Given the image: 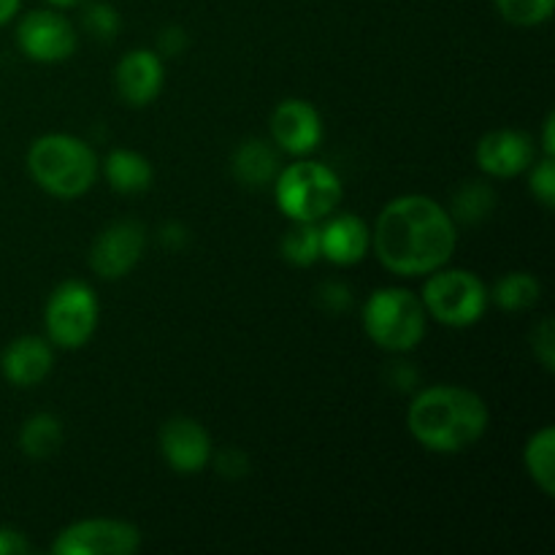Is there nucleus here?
<instances>
[{
    "label": "nucleus",
    "mask_w": 555,
    "mask_h": 555,
    "mask_svg": "<svg viewBox=\"0 0 555 555\" xmlns=\"http://www.w3.org/2000/svg\"><path fill=\"white\" fill-rule=\"evenodd\" d=\"M211 459H215V469L220 472L222 477H228V480H238V477H244L249 472L247 453H242L238 448H225L217 455L211 453Z\"/></svg>",
    "instance_id": "c85d7f7f"
},
{
    "label": "nucleus",
    "mask_w": 555,
    "mask_h": 555,
    "mask_svg": "<svg viewBox=\"0 0 555 555\" xmlns=\"http://www.w3.org/2000/svg\"><path fill=\"white\" fill-rule=\"evenodd\" d=\"M341 179L331 166L318 160H296L280 168L274 198L291 222H323L341 204Z\"/></svg>",
    "instance_id": "20e7f679"
},
{
    "label": "nucleus",
    "mask_w": 555,
    "mask_h": 555,
    "mask_svg": "<svg viewBox=\"0 0 555 555\" xmlns=\"http://www.w3.org/2000/svg\"><path fill=\"white\" fill-rule=\"evenodd\" d=\"M85 30L98 41H114L119 33V14L112 3H90L85 9Z\"/></svg>",
    "instance_id": "393cba45"
},
{
    "label": "nucleus",
    "mask_w": 555,
    "mask_h": 555,
    "mask_svg": "<svg viewBox=\"0 0 555 555\" xmlns=\"http://www.w3.org/2000/svg\"><path fill=\"white\" fill-rule=\"evenodd\" d=\"M280 152L263 139H247L236 146L231 160V171L238 184L249 190H263L274 184L280 173Z\"/></svg>",
    "instance_id": "f3484780"
},
{
    "label": "nucleus",
    "mask_w": 555,
    "mask_h": 555,
    "mask_svg": "<svg viewBox=\"0 0 555 555\" xmlns=\"http://www.w3.org/2000/svg\"><path fill=\"white\" fill-rule=\"evenodd\" d=\"M54 366L52 341L41 336H20L0 356V372L14 388H33L49 377Z\"/></svg>",
    "instance_id": "dca6fc26"
},
{
    "label": "nucleus",
    "mask_w": 555,
    "mask_h": 555,
    "mask_svg": "<svg viewBox=\"0 0 555 555\" xmlns=\"http://www.w3.org/2000/svg\"><path fill=\"white\" fill-rule=\"evenodd\" d=\"M103 177L112 184L114 193L139 195L144 190H150L155 171H152V163L141 152L114 150L103 160Z\"/></svg>",
    "instance_id": "a211bd4d"
},
{
    "label": "nucleus",
    "mask_w": 555,
    "mask_h": 555,
    "mask_svg": "<svg viewBox=\"0 0 555 555\" xmlns=\"http://www.w3.org/2000/svg\"><path fill=\"white\" fill-rule=\"evenodd\" d=\"M320 225V258L334 266H356L372 249V228L358 215H328Z\"/></svg>",
    "instance_id": "2eb2a0df"
},
{
    "label": "nucleus",
    "mask_w": 555,
    "mask_h": 555,
    "mask_svg": "<svg viewBox=\"0 0 555 555\" xmlns=\"http://www.w3.org/2000/svg\"><path fill=\"white\" fill-rule=\"evenodd\" d=\"M428 314L406 287H379L363 304V331L385 352H410L426 339Z\"/></svg>",
    "instance_id": "39448f33"
},
{
    "label": "nucleus",
    "mask_w": 555,
    "mask_h": 555,
    "mask_svg": "<svg viewBox=\"0 0 555 555\" xmlns=\"http://www.w3.org/2000/svg\"><path fill=\"white\" fill-rule=\"evenodd\" d=\"M504 22L515 27L545 25L555 11V0H493Z\"/></svg>",
    "instance_id": "b1692460"
},
{
    "label": "nucleus",
    "mask_w": 555,
    "mask_h": 555,
    "mask_svg": "<svg viewBox=\"0 0 555 555\" xmlns=\"http://www.w3.org/2000/svg\"><path fill=\"white\" fill-rule=\"evenodd\" d=\"M314 296H318L320 307H323L325 312H331V314L347 312V309H350V304H352L350 287H347L345 282H336V280L323 282V285L318 287V293H314Z\"/></svg>",
    "instance_id": "cd10ccee"
},
{
    "label": "nucleus",
    "mask_w": 555,
    "mask_h": 555,
    "mask_svg": "<svg viewBox=\"0 0 555 555\" xmlns=\"http://www.w3.org/2000/svg\"><path fill=\"white\" fill-rule=\"evenodd\" d=\"M526 475L545 496L555 493V428L542 426L529 437L524 448Z\"/></svg>",
    "instance_id": "6ab92c4d"
},
{
    "label": "nucleus",
    "mask_w": 555,
    "mask_h": 555,
    "mask_svg": "<svg viewBox=\"0 0 555 555\" xmlns=\"http://www.w3.org/2000/svg\"><path fill=\"white\" fill-rule=\"evenodd\" d=\"M141 547V531L128 520L87 518L65 526L52 542L54 555H133Z\"/></svg>",
    "instance_id": "6e6552de"
},
{
    "label": "nucleus",
    "mask_w": 555,
    "mask_h": 555,
    "mask_svg": "<svg viewBox=\"0 0 555 555\" xmlns=\"http://www.w3.org/2000/svg\"><path fill=\"white\" fill-rule=\"evenodd\" d=\"M63 448V423L49 412L30 415L20 428V450L33 461L52 459Z\"/></svg>",
    "instance_id": "412c9836"
},
{
    "label": "nucleus",
    "mask_w": 555,
    "mask_h": 555,
    "mask_svg": "<svg viewBox=\"0 0 555 555\" xmlns=\"http://www.w3.org/2000/svg\"><path fill=\"white\" fill-rule=\"evenodd\" d=\"M101 304L95 291L81 280H65L52 291L43 312L47 339L60 350H79L95 336Z\"/></svg>",
    "instance_id": "0eeeda50"
},
{
    "label": "nucleus",
    "mask_w": 555,
    "mask_h": 555,
    "mask_svg": "<svg viewBox=\"0 0 555 555\" xmlns=\"http://www.w3.org/2000/svg\"><path fill=\"white\" fill-rule=\"evenodd\" d=\"M323 117L318 108L301 98H285L271 112V139L276 150L293 157H307L323 141Z\"/></svg>",
    "instance_id": "f8f14e48"
},
{
    "label": "nucleus",
    "mask_w": 555,
    "mask_h": 555,
    "mask_svg": "<svg viewBox=\"0 0 555 555\" xmlns=\"http://www.w3.org/2000/svg\"><path fill=\"white\" fill-rule=\"evenodd\" d=\"M477 166L493 179L520 177L537 160V144L529 133L513 128H499L477 141Z\"/></svg>",
    "instance_id": "ddd939ff"
},
{
    "label": "nucleus",
    "mask_w": 555,
    "mask_h": 555,
    "mask_svg": "<svg viewBox=\"0 0 555 555\" xmlns=\"http://www.w3.org/2000/svg\"><path fill=\"white\" fill-rule=\"evenodd\" d=\"M30 553V542L22 531L11 529V526H0V555H27Z\"/></svg>",
    "instance_id": "7c9ffc66"
},
{
    "label": "nucleus",
    "mask_w": 555,
    "mask_h": 555,
    "mask_svg": "<svg viewBox=\"0 0 555 555\" xmlns=\"http://www.w3.org/2000/svg\"><path fill=\"white\" fill-rule=\"evenodd\" d=\"M493 209H496V193L486 182H469L461 184L448 211L455 225L459 222L461 225H480L493 215Z\"/></svg>",
    "instance_id": "4be33fe9"
},
{
    "label": "nucleus",
    "mask_w": 555,
    "mask_h": 555,
    "mask_svg": "<svg viewBox=\"0 0 555 555\" xmlns=\"http://www.w3.org/2000/svg\"><path fill=\"white\" fill-rule=\"evenodd\" d=\"M488 426L491 412L482 396L461 385H431L406 410V428L428 453H464L486 437Z\"/></svg>",
    "instance_id": "f03ea898"
},
{
    "label": "nucleus",
    "mask_w": 555,
    "mask_h": 555,
    "mask_svg": "<svg viewBox=\"0 0 555 555\" xmlns=\"http://www.w3.org/2000/svg\"><path fill=\"white\" fill-rule=\"evenodd\" d=\"M542 155L555 157V114H547L545 128H542Z\"/></svg>",
    "instance_id": "473e14b6"
},
{
    "label": "nucleus",
    "mask_w": 555,
    "mask_h": 555,
    "mask_svg": "<svg viewBox=\"0 0 555 555\" xmlns=\"http://www.w3.org/2000/svg\"><path fill=\"white\" fill-rule=\"evenodd\" d=\"M27 173L52 198L74 201L90 193L101 163L92 146L76 135L47 133L27 150Z\"/></svg>",
    "instance_id": "7ed1b4c3"
},
{
    "label": "nucleus",
    "mask_w": 555,
    "mask_h": 555,
    "mask_svg": "<svg viewBox=\"0 0 555 555\" xmlns=\"http://www.w3.org/2000/svg\"><path fill=\"white\" fill-rule=\"evenodd\" d=\"M47 3H52L54 9H70V5L81 3V0H47Z\"/></svg>",
    "instance_id": "f704fd0d"
},
{
    "label": "nucleus",
    "mask_w": 555,
    "mask_h": 555,
    "mask_svg": "<svg viewBox=\"0 0 555 555\" xmlns=\"http://www.w3.org/2000/svg\"><path fill=\"white\" fill-rule=\"evenodd\" d=\"M157 444H160L166 464L177 475H198L209 466L211 453H215L209 431L188 415L168 417L157 434Z\"/></svg>",
    "instance_id": "9b49d317"
},
{
    "label": "nucleus",
    "mask_w": 555,
    "mask_h": 555,
    "mask_svg": "<svg viewBox=\"0 0 555 555\" xmlns=\"http://www.w3.org/2000/svg\"><path fill=\"white\" fill-rule=\"evenodd\" d=\"M160 238L163 244H168L171 249H179L184 242H188V228L179 225V222H168V225H163Z\"/></svg>",
    "instance_id": "2f4dec72"
},
{
    "label": "nucleus",
    "mask_w": 555,
    "mask_h": 555,
    "mask_svg": "<svg viewBox=\"0 0 555 555\" xmlns=\"http://www.w3.org/2000/svg\"><path fill=\"white\" fill-rule=\"evenodd\" d=\"M529 188H531V195H534V198L540 201L545 209H553V204H555V160L553 157L542 155L540 160L531 163Z\"/></svg>",
    "instance_id": "a878e982"
},
{
    "label": "nucleus",
    "mask_w": 555,
    "mask_h": 555,
    "mask_svg": "<svg viewBox=\"0 0 555 555\" xmlns=\"http://www.w3.org/2000/svg\"><path fill=\"white\" fill-rule=\"evenodd\" d=\"M163 81H166V65L155 49H130L114 68L117 95L133 108H144L157 101Z\"/></svg>",
    "instance_id": "4468645a"
},
{
    "label": "nucleus",
    "mask_w": 555,
    "mask_h": 555,
    "mask_svg": "<svg viewBox=\"0 0 555 555\" xmlns=\"http://www.w3.org/2000/svg\"><path fill=\"white\" fill-rule=\"evenodd\" d=\"M282 258L296 269H309L320 260V225L318 222H293L291 231L282 236Z\"/></svg>",
    "instance_id": "5701e85b"
},
{
    "label": "nucleus",
    "mask_w": 555,
    "mask_h": 555,
    "mask_svg": "<svg viewBox=\"0 0 555 555\" xmlns=\"http://www.w3.org/2000/svg\"><path fill=\"white\" fill-rule=\"evenodd\" d=\"M188 43H190V38H188V30H184V27L168 25L157 33L155 52L160 54V57H177V54H182L184 49H188Z\"/></svg>",
    "instance_id": "c756f323"
},
{
    "label": "nucleus",
    "mask_w": 555,
    "mask_h": 555,
    "mask_svg": "<svg viewBox=\"0 0 555 555\" xmlns=\"http://www.w3.org/2000/svg\"><path fill=\"white\" fill-rule=\"evenodd\" d=\"M16 43L33 63L54 65L65 63L76 52L79 38H76L74 25L63 14L52 9H38L20 20Z\"/></svg>",
    "instance_id": "1a4fd4ad"
},
{
    "label": "nucleus",
    "mask_w": 555,
    "mask_h": 555,
    "mask_svg": "<svg viewBox=\"0 0 555 555\" xmlns=\"http://www.w3.org/2000/svg\"><path fill=\"white\" fill-rule=\"evenodd\" d=\"M459 247V225L439 201L399 195L383 206L372 228V249L396 276H428L450 263Z\"/></svg>",
    "instance_id": "f257e3e1"
},
{
    "label": "nucleus",
    "mask_w": 555,
    "mask_h": 555,
    "mask_svg": "<svg viewBox=\"0 0 555 555\" xmlns=\"http://www.w3.org/2000/svg\"><path fill=\"white\" fill-rule=\"evenodd\" d=\"M531 350L534 358L540 361V366L547 374L555 372V323L553 318H542L540 323L531 331Z\"/></svg>",
    "instance_id": "bb28decb"
},
{
    "label": "nucleus",
    "mask_w": 555,
    "mask_h": 555,
    "mask_svg": "<svg viewBox=\"0 0 555 555\" xmlns=\"http://www.w3.org/2000/svg\"><path fill=\"white\" fill-rule=\"evenodd\" d=\"M542 296V282L529 271H509L499 276L493 287L488 291V298L496 304L502 312H526L534 309Z\"/></svg>",
    "instance_id": "aec40b11"
},
{
    "label": "nucleus",
    "mask_w": 555,
    "mask_h": 555,
    "mask_svg": "<svg viewBox=\"0 0 555 555\" xmlns=\"http://www.w3.org/2000/svg\"><path fill=\"white\" fill-rule=\"evenodd\" d=\"M146 228L139 220H117L103 228L90 247V269L101 280L114 282L128 276L144 258Z\"/></svg>",
    "instance_id": "9d476101"
},
{
    "label": "nucleus",
    "mask_w": 555,
    "mask_h": 555,
    "mask_svg": "<svg viewBox=\"0 0 555 555\" xmlns=\"http://www.w3.org/2000/svg\"><path fill=\"white\" fill-rule=\"evenodd\" d=\"M421 301L428 318L437 320L439 325L469 328V325L480 323L491 298H488L486 282L475 271L442 266L428 274Z\"/></svg>",
    "instance_id": "423d86ee"
},
{
    "label": "nucleus",
    "mask_w": 555,
    "mask_h": 555,
    "mask_svg": "<svg viewBox=\"0 0 555 555\" xmlns=\"http://www.w3.org/2000/svg\"><path fill=\"white\" fill-rule=\"evenodd\" d=\"M22 0H0V27L9 25L14 20V14L20 11Z\"/></svg>",
    "instance_id": "72a5a7b5"
}]
</instances>
